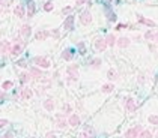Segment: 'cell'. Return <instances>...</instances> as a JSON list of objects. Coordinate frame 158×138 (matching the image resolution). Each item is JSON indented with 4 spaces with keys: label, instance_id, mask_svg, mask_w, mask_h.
<instances>
[{
    "label": "cell",
    "instance_id": "cell-1",
    "mask_svg": "<svg viewBox=\"0 0 158 138\" xmlns=\"http://www.w3.org/2000/svg\"><path fill=\"white\" fill-rule=\"evenodd\" d=\"M66 72H68V77H69L68 83L78 80V65H69L68 69H66Z\"/></svg>",
    "mask_w": 158,
    "mask_h": 138
},
{
    "label": "cell",
    "instance_id": "cell-2",
    "mask_svg": "<svg viewBox=\"0 0 158 138\" xmlns=\"http://www.w3.org/2000/svg\"><path fill=\"white\" fill-rule=\"evenodd\" d=\"M33 63L36 65L38 68H42V69H48V68L51 66L50 60H48L47 57H42V56H38V57H35V59H33Z\"/></svg>",
    "mask_w": 158,
    "mask_h": 138
},
{
    "label": "cell",
    "instance_id": "cell-3",
    "mask_svg": "<svg viewBox=\"0 0 158 138\" xmlns=\"http://www.w3.org/2000/svg\"><path fill=\"white\" fill-rule=\"evenodd\" d=\"M9 53H11V56H12V57L20 56V54L23 53V42H15L14 45H11Z\"/></svg>",
    "mask_w": 158,
    "mask_h": 138
},
{
    "label": "cell",
    "instance_id": "cell-4",
    "mask_svg": "<svg viewBox=\"0 0 158 138\" xmlns=\"http://www.w3.org/2000/svg\"><path fill=\"white\" fill-rule=\"evenodd\" d=\"M93 47L96 51H104L107 48V44H105V39L104 38H96L95 42H93Z\"/></svg>",
    "mask_w": 158,
    "mask_h": 138
},
{
    "label": "cell",
    "instance_id": "cell-5",
    "mask_svg": "<svg viewBox=\"0 0 158 138\" xmlns=\"http://www.w3.org/2000/svg\"><path fill=\"white\" fill-rule=\"evenodd\" d=\"M140 131H142V128H140V126L131 128V129H128V131L125 132V138H137L139 134H140Z\"/></svg>",
    "mask_w": 158,
    "mask_h": 138
},
{
    "label": "cell",
    "instance_id": "cell-6",
    "mask_svg": "<svg viewBox=\"0 0 158 138\" xmlns=\"http://www.w3.org/2000/svg\"><path fill=\"white\" fill-rule=\"evenodd\" d=\"M80 21H81V24H83V26L90 24V21H92V15H90V12L87 11V9L81 12V15H80Z\"/></svg>",
    "mask_w": 158,
    "mask_h": 138
},
{
    "label": "cell",
    "instance_id": "cell-7",
    "mask_svg": "<svg viewBox=\"0 0 158 138\" xmlns=\"http://www.w3.org/2000/svg\"><path fill=\"white\" fill-rule=\"evenodd\" d=\"M74 15H68L66 18H65V21H63V29L65 30H72L74 29Z\"/></svg>",
    "mask_w": 158,
    "mask_h": 138
},
{
    "label": "cell",
    "instance_id": "cell-8",
    "mask_svg": "<svg viewBox=\"0 0 158 138\" xmlns=\"http://www.w3.org/2000/svg\"><path fill=\"white\" fill-rule=\"evenodd\" d=\"M9 50H11V42L9 41H2V44H0V54L6 56L9 53Z\"/></svg>",
    "mask_w": 158,
    "mask_h": 138
},
{
    "label": "cell",
    "instance_id": "cell-9",
    "mask_svg": "<svg viewBox=\"0 0 158 138\" xmlns=\"http://www.w3.org/2000/svg\"><path fill=\"white\" fill-rule=\"evenodd\" d=\"M66 125H68V122L65 120L63 114H57V116H56V126H57L59 129H63V128H66Z\"/></svg>",
    "mask_w": 158,
    "mask_h": 138
},
{
    "label": "cell",
    "instance_id": "cell-10",
    "mask_svg": "<svg viewBox=\"0 0 158 138\" xmlns=\"http://www.w3.org/2000/svg\"><path fill=\"white\" fill-rule=\"evenodd\" d=\"M125 107H127V110L129 111V113H134V111H136V108H137V105H136V101H134V98H127Z\"/></svg>",
    "mask_w": 158,
    "mask_h": 138
},
{
    "label": "cell",
    "instance_id": "cell-11",
    "mask_svg": "<svg viewBox=\"0 0 158 138\" xmlns=\"http://www.w3.org/2000/svg\"><path fill=\"white\" fill-rule=\"evenodd\" d=\"M137 18H139V23L140 24H145V26H148V27H155V21H152V20H149V18H145V17H142V15H137Z\"/></svg>",
    "mask_w": 158,
    "mask_h": 138
},
{
    "label": "cell",
    "instance_id": "cell-12",
    "mask_svg": "<svg viewBox=\"0 0 158 138\" xmlns=\"http://www.w3.org/2000/svg\"><path fill=\"white\" fill-rule=\"evenodd\" d=\"M20 34L23 38H29L30 34H32V27L29 24H24V26H21V29H20Z\"/></svg>",
    "mask_w": 158,
    "mask_h": 138
},
{
    "label": "cell",
    "instance_id": "cell-13",
    "mask_svg": "<svg viewBox=\"0 0 158 138\" xmlns=\"http://www.w3.org/2000/svg\"><path fill=\"white\" fill-rule=\"evenodd\" d=\"M50 34L51 33L48 30H39V32H36V34H35V39H36V41H45Z\"/></svg>",
    "mask_w": 158,
    "mask_h": 138
},
{
    "label": "cell",
    "instance_id": "cell-14",
    "mask_svg": "<svg viewBox=\"0 0 158 138\" xmlns=\"http://www.w3.org/2000/svg\"><path fill=\"white\" fill-rule=\"evenodd\" d=\"M14 14L18 17V18H24V15H26V8H24L23 5L15 6V8H14Z\"/></svg>",
    "mask_w": 158,
    "mask_h": 138
},
{
    "label": "cell",
    "instance_id": "cell-15",
    "mask_svg": "<svg viewBox=\"0 0 158 138\" xmlns=\"http://www.w3.org/2000/svg\"><path fill=\"white\" fill-rule=\"evenodd\" d=\"M68 125H71V126H78L80 125V117H78L77 114H71L69 116V119H68Z\"/></svg>",
    "mask_w": 158,
    "mask_h": 138
},
{
    "label": "cell",
    "instance_id": "cell-16",
    "mask_svg": "<svg viewBox=\"0 0 158 138\" xmlns=\"http://www.w3.org/2000/svg\"><path fill=\"white\" fill-rule=\"evenodd\" d=\"M42 105H44V108H45L47 111H53L54 110V101H53L51 98H48V99H45L42 102Z\"/></svg>",
    "mask_w": 158,
    "mask_h": 138
},
{
    "label": "cell",
    "instance_id": "cell-17",
    "mask_svg": "<svg viewBox=\"0 0 158 138\" xmlns=\"http://www.w3.org/2000/svg\"><path fill=\"white\" fill-rule=\"evenodd\" d=\"M62 59L66 60V62H71V60L74 59V53H72V50H63V51H62Z\"/></svg>",
    "mask_w": 158,
    "mask_h": 138
},
{
    "label": "cell",
    "instance_id": "cell-18",
    "mask_svg": "<svg viewBox=\"0 0 158 138\" xmlns=\"http://www.w3.org/2000/svg\"><path fill=\"white\" fill-rule=\"evenodd\" d=\"M116 44H118L120 48H127V47L131 44V41H129L128 38H125V36H124V38H119V39L116 41Z\"/></svg>",
    "mask_w": 158,
    "mask_h": 138
},
{
    "label": "cell",
    "instance_id": "cell-19",
    "mask_svg": "<svg viewBox=\"0 0 158 138\" xmlns=\"http://www.w3.org/2000/svg\"><path fill=\"white\" fill-rule=\"evenodd\" d=\"M33 96V90L29 89V87H26L21 90V99H30Z\"/></svg>",
    "mask_w": 158,
    "mask_h": 138
},
{
    "label": "cell",
    "instance_id": "cell-20",
    "mask_svg": "<svg viewBox=\"0 0 158 138\" xmlns=\"http://www.w3.org/2000/svg\"><path fill=\"white\" fill-rule=\"evenodd\" d=\"M30 80H32L30 74H27V72H21V74H20V83H21V84H26V83H29Z\"/></svg>",
    "mask_w": 158,
    "mask_h": 138
},
{
    "label": "cell",
    "instance_id": "cell-21",
    "mask_svg": "<svg viewBox=\"0 0 158 138\" xmlns=\"http://www.w3.org/2000/svg\"><path fill=\"white\" fill-rule=\"evenodd\" d=\"M35 11H36V6H35V3L33 2H29L27 3V17H29V18H30V17H33Z\"/></svg>",
    "mask_w": 158,
    "mask_h": 138
},
{
    "label": "cell",
    "instance_id": "cell-22",
    "mask_svg": "<svg viewBox=\"0 0 158 138\" xmlns=\"http://www.w3.org/2000/svg\"><path fill=\"white\" fill-rule=\"evenodd\" d=\"M30 75H33V77H36V78H41V77H44L42 71H41L39 68H36V66H35V68H32V69H30Z\"/></svg>",
    "mask_w": 158,
    "mask_h": 138
},
{
    "label": "cell",
    "instance_id": "cell-23",
    "mask_svg": "<svg viewBox=\"0 0 158 138\" xmlns=\"http://www.w3.org/2000/svg\"><path fill=\"white\" fill-rule=\"evenodd\" d=\"M113 89H115V86H113L111 83H107V84H104L102 87H101V92L102 93H111Z\"/></svg>",
    "mask_w": 158,
    "mask_h": 138
},
{
    "label": "cell",
    "instance_id": "cell-24",
    "mask_svg": "<svg viewBox=\"0 0 158 138\" xmlns=\"http://www.w3.org/2000/svg\"><path fill=\"white\" fill-rule=\"evenodd\" d=\"M107 78H109V81H115V80H118V72L115 71V69H109Z\"/></svg>",
    "mask_w": 158,
    "mask_h": 138
},
{
    "label": "cell",
    "instance_id": "cell-25",
    "mask_svg": "<svg viewBox=\"0 0 158 138\" xmlns=\"http://www.w3.org/2000/svg\"><path fill=\"white\" fill-rule=\"evenodd\" d=\"M105 44L110 45V47L115 45V44H116V36H115V34H109V36L105 38Z\"/></svg>",
    "mask_w": 158,
    "mask_h": 138
},
{
    "label": "cell",
    "instance_id": "cell-26",
    "mask_svg": "<svg viewBox=\"0 0 158 138\" xmlns=\"http://www.w3.org/2000/svg\"><path fill=\"white\" fill-rule=\"evenodd\" d=\"M139 138H152V132L148 131V129H143V131H140Z\"/></svg>",
    "mask_w": 158,
    "mask_h": 138
},
{
    "label": "cell",
    "instance_id": "cell-27",
    "mask_svg": "<svg viewBox=\"0 0 158 138\" xmlns=\"http://www.w3.org/2000/svg\"><path fill=\"white\" fill-rule=\"evenodd\" d=\"M154 36H155V32L154 30H148L145 33V39L146 41H154Z\"/></svg>",
    "mask_w": 158,
    "mask_h": 138
},
{
    "label": "cell",
    "instance_id": "cell-28",
    "mask_svg": "<svg viewBox=\"0 0 158 138\" xmlns=\"http://www.w3.org/2000/svg\"><path fill=\"white\" fill-rule=\"evenodd\" d=\"M107 18H109L111 23H115V21L118 20V17H116V14H115V12H111V11H107Z\"/></svg>",
    "mask_w": 158,
    "mask_h": 138
},
{
    "label": "cell",
    "instance_id": "cell-29",
    "mask_svg": "<svg viewBox=\"0 0 158 138\" xmlns=\"http://www.w3.org/2000/svg\"><path fill=\"white\" fill-rule=\"evenodd\" d=\"M90 66H92L93 69L100 68V66H101V59H93L92 62H90Z\"/></svg>",
    "mask_w": 158,
    "mask_h": 138
},
{
    "label": "cell",
    "instance_id": "cell-30",
    "mask_svg": "<svg viewBox=\"0 0 158 138\" xmlns=\"http://www.w3.org/2000/svg\"><path fill=\"white\" fill-rule=\"evenodd\" d=\"M53 9H54V6H53L51 2H47L45 5H44V11H45V12H51Z\"/></svg>",
    "mask_w": 158,
    "mask_h": 138
},
{
    "label": "cell",
    "instance_id": "cell-31",
    "mask_svg": "<svg viewBox=\"0 0 158 138\" xmlns=\"http://www.w3.org/2000/svg\"><path fill=\"white\" fill-rule=\"evenodd\" d=\"M149 123H151V125H157L158 126V116H149Z\"/></svg>",
    "mask_w": 158,
    "mask_h": 138
},
{
    "label": "cell",
    "instance_id": "cell-32",
    "mask_svg": "<svg viewBox=\"0 0 158 138\" xmlns=\"http://www.w3.org/2000/svg\"><path fill=\"white\" fill-rule=\"evenodd\" d=\"M12 86H14L12 81H5V83L2 84V89H3V90H8V89H11Z\"/></svg>",
    "mask_w": 158,
    "mask_h": 138
},
{
    "label": "cell",
    "instance_id": "cell-33",
    "mask_svg": "<svg viewBox=\"0 0 158 138\" xmlns=\"http://www.w3.org/2000/svg\"><path fill=\"white\" fill-rule=\"evenodd\" d=\"M72 12V8L71 6H66V8H63V9H62V14L63 15H68V14H71Z\"/></svg>",
    "mask_w": 158,
    "mask_h": 138
},
{
    "label": "cell",
    "instance_id": "cell-34",
    "mask_svg": "<svg viewBox=\"0 0 158 138\" xmlns=\"http://www.w3.org/2000/svg\"><path fill=\"white\" fill-rule=\"evenodd\" d=\"M77 47H78V50H80V53L83 54V53H84V47H86V45H84V42H78V45H77Z\"/></svg>",
    "mask_w": 158,
    "mask_h": 138
},
{
    "label": "cell",
    "instance_id": "cell-35",
    "mask_svg": "<svg viewBox=\"0 0 158 138\" xmlns=\"http://www.w3.org/2000/svg\"><path fill=\"white\" fill-rule=\"evenodd\" d=\"M45 138H57V135H56V132H47Z\"/></svg>",
    "mask_w": 158,
    "mask_h": 138
},
{
    "label": "cell",
    "instance_id": "cell-36",
    "mask_svg": "<svg viewBox=\"0 0 158 138\" xmlns=\"http://www.w3.org/2000/svg\"><path fill=\"white\" fill-rule=\"evenodd\" d=\"M8 123H9V122H8L6 119H0V128H5Z\"/></svg>",
    "mask_w": 158,
    "mask_h": 138
},
{
    "label": "cell",
    "instance_id": "cell-37",
    "mask_svg": "<svg viewBox=\"0 0 158 138\" xmlns=\"http://www.w3.org/2000/svg\"><path fill=\"white\" fill-rule=\"evenodd\" d=\"M17 65L21 66V68H26V60H18V62H17Z\"/></svg>",
    "mask_w": 158,
    "mask_h": 138
},
{
    "label": "cell",
    "instance_id": "cell-38",
    "mask_svg": "<svg viewBox=\"0 0 158 138\" xmlns=\"http://www.w3.org/2000/svg\"><path fill=\"white\" fill-rule=\"evenodd\" d=\"M2 138H14V134H12V132H6Z\"/></svg>",
    "mask_w": 158,
    "mask_h": 138
},
{
    "label": "cell",
    "instance_id": "cell-39",
    "mask_svg": "<svg viewBox=\"0 0 158 138\" xmlns=\"http://www.w3.org/2000/svg\"><path fill=\"white\" fill-rule=\"evenodd\" d=\"M139 83H140V84L145 83V77H143V75H139Z\"/></svg>",
    "mask_w": 158,
    "mask_h": 138
},
{
    "label": "cell",
    "instance_id": "cell-40",
    "mask_svg": "<svg viewBox=\"0 0 158 138\" xmlns=\"http://www.w3.org/2000/svg\"><path fill=\"white\" fill-rule=\"evenodd\" d=\"M127 27V24H119L118 27H116V30H122V29H125Z\"/></svg>",
    "mask_w": 158,
    "mask_h": 138
},
{
    "label": "cell",
    "instance_id": "cell-41",
    "mask_svg": "<svg viewBox=\"0 0 158 138\" xmlns=\"http://www.w3.org/2000/svg\"><path fill=\"white\" fill-rule=\"evenodd\" d=\"M63 110H65V113H71V107H69V105H65Z\"/></svg>",
    "mask_w": 158,
    "mask_h": 138
},
{
    "label": "cell",
    "instance_id": "cell-42",
    "mask_svg": "<svg viewBox=\"0 0 158 138\" xmlns=\"http://www.w3.org/2000/svg\"><path fill=\"white\" fill-rule=\"evenodd\" d=\"M5 96H6L5 92H3V90H0V101H3V99H5Z\"/></svg>",
    "mask_w": 158,
    "mask_h": 138
},
{
    "label": "cell",
    "instance_id": "cell-43",
    "mask_svg": "<svg viewBox=\"0 0 158 138\" xmlns=\"http://www.w3.org/2000/svg\"><path fill=\"white\" fill-rule=\"evenodd\" d=\"M83 3H86V0H77L75 2V5H83Z\"/></svg>",
    "mask_w": 158,
    "mask_h": 138
},
{
    "label": "cell",
    "instance_id": "cell-44",
    "mask_svg": "<svg viewBox=\"0 0 158 138\" xmlns=\"http://www.w3.org/2000/svg\"><path fill=\"white\" fill-rule=\"evenodd\" d=\"M53 36L57 38V36H59V30H53Z\"/></svg>",
    "mask_w": 158,
    "mask_h": 138
},
{
    "label": "cell",
    "instance_id": "cell-45",
    "mask_svg": "<svg viewBox=\"0 0 158 138\" xmlns=\"http://www.w3.org/2000/svg\"><path fill=\"white\" fill-rule=\"evenodd\" d=\"M154 41H155V42H158V30L155 32V36H154Z\"/></svg>",
    "mask_w": 158,
    "mask_h": 138
},
{
    "label": "cell",
    "instance_id": "cell-46",
    "mask_svg": "<svg viewBox=\"0 0 158 138\" xmlns=\"http://www.w3.org/2000/svg\"><path fill=\"white\" fill-rule=\"evenodd\" d=\"M80 138H92V137H89V135H86V134H84V132H83V134H81V135H80Z\"/></svg>",
    "mask_w": 158,
    "mask_h": 138
},
{
    "label": "cell",
    "instance_id": "cell-47",
    "mask_svg": "<svg viewBox=\"0 0 158 138\" xmlns=\"http://www.w3.org/2000/svg\"><path fill=\"white\" fill-rule=\"evenodd\" d=\"M107 2H111V0H107Z\"/></svg>",
    "mask_w": 158,
    "mask_h": 138
},
{
    "label": "cell",
    "instance_id": "cell-48",
    "mask_svg": "<svg viewBox=\"0 0 158 138\" xmlns=\"http://www.w3.org/2000/svg\"><path fill=\"white\" fill-rule=\"evenodd\" d=\"M157 138H158V135H157Z\"/></svg>",
    "mask_w": 158,
    "mask_h": 138
}]
</instances>
